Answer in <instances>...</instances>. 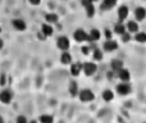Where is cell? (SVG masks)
I'll use <instances>...</instances> for the list:
<instances>
[{
    "label": "cell",
    "mask_w": 146,
    "mask_h": 123,
    "mask_svg": "<svg viewBox=\"0 0 146 123\" xmlns=\"http://www.w3.org/2000/svg\"><path fill=\"white\" fill-rule=\"evenodd\" d=\"M0 122H3V118H1V117H0Z\"/></svg>",
    "instance_id": "obj_34"
},
{
    "label": "cell",
    "mask_w": 146,
    "mask_h": 123,
    "mask_svg": "<svg viewBox=\"0 0 146 123\" xmlns=\"http://www.w3.org/2000/svg\"><path fill=\"white\" fill-rule=\"evenodd\" d=\"M118 76L122 81H128L129 80V72L127 69H123V68L118 70Z\"/></svg>",
    "instance_id": "obj_15"
},
{
    "label": "cell",
    "mask_w": 146,
    "mask_h": 123,
    "mask_svg": "<svg viewBox=\"0 0 146 123\" xmlns=\"http://www.w3.org/2000/svg\"><path fill=\"white\" fill-rule=\"evenodd\" d=\"M88 51H90V48L88 46H83L82 48V54H85V55H87Z\"/></svg>",
    "instance_id": "obj_28"
},
{
    "label": "cell",
    "mask_w": 146,
    "mask_h": 123,
    "mask_svg": "<svg viewBox=\"0 0 146 123\" xmlns=\"http://www.w3.org/2000/svg\"><path fill=\"white\" fill-rule=\"evenodd\" d=\"M46 21H48V23H55L56 21H58V15L54 14V13L46 14Z\"/></svg>",
    "instance_id": "obj_23"
},
{
    "label": "cell",
    "mask_w": 146,
    "mask_h": 123,
    "mask_svg": "<svg viewBox=\"0 0 146 123\" xmlns=\"http://www.w3.org/2000/svg\"><path fill=\"white\" fill-rule=\"evenodd\" d=\"M56 44H58V48L63 51H66L69 49V40H68V37H66V36L59 37L58 41H56Z\"/></svg>",
    "instance_id": "obj_1"
},
{
    "label": "cell",
    "mask_w": 146,
    "mask_h": 123,
    "mask_svg": "<svg viewBox=\"0 0 146 123\" xmlns=\"http://www.w3.org/2000/svg\"><path fill=\"white\" fill-rule=\"evenodd\" d=\"M0 32H1V28H0Z\"/></svg>",
    "instance_id": "obj_36"
},
{
    "label": "cell",
    "mask_w": 146,
    "mask_h": 123,
    "mask_svg": "<svg viewBox=\"0 0 146 123\" xmlns=\"http://www.w3.org/2000/svg\"><path fill=\"white\" fill-rule=\"evenodd\" d=\"M117 92L119 95H127V94L131 92V86L127 85V83H121V85L117 86Z\"/></svg>",
    "instance_id": "obj_4"
},
{
    "label": "cell",
    "mask_w": 146,
    "mask_h": 123,
    "mask_svg": "<svg viewBox=\"0 0 146 123\" xmlns=\"http://www.w3.org/2000/svg\"><path fill=\"white\" fill-rule=\"evenodd\" d=\"M127 28H128V32L136 33L137 31H139V25H137L136 22H133V21H131V22H128V25H127Z\"/></svg>",
    "instance_id": "obj_16"
},
{
    "label": "cell",
    "mask_w": 146,
    "mask_h": 123,
    "mask_svg": "<svg viewBox=\"0 0 146 123\" xmlns=\"http://www.w3.org/2000/svg\"><path fill=\"white\" fill-rule=\"evenodd\" d=\"M5 83V80H4V76H1V85H4Z\"/></svg>",
    "instance_id": "obj_32"
},
{
    "label": "cell",
    "mask_w": 146,
    "mask_h": 123,
    "mask_svg": "<svg viewBox=\"0 0 146 123\" xmlns=\"http://www.w3.org/2000/svg\"><path fill=\"white\" fill-rule=\"evenodd\" d=\"M40 1H41V0H30V3L32 5H38V4H40Z\"/></svg>",
    "instance_id": "obj_31"
},
{
    "label": "cell",
    "mask_w": 146,
    "mask_h": 123,
    "mask_svg": "<svg viewBox=\"0 0 146 123\" xmlns=\"http://www.w3.org/2000/svg\"><path fill=\"white\" fill-rule=\"evenodd\" d=\"M123 68V62L122 61H118V59H114L113 62H111V69L115 70V72H118L119 69H122Z\"/></svg>",
    "instance_id": "obj_14"
},
{
    "label": "cell",
    "mask_w": 146,
    "mask_h": 123,
    "mask_svg": "<svg viewBox=\"0 0 146 123\" xmlns=\"http://www.w3.org/2000/svg\"><path fill=\"white\" fill-rule=\"evenodd\" d=\"M105 37L106 39H111V32L109 30H105Z\"/></svg>",
    "instance_id": "obj_30"
},
{
    "label": "cell",
    "mask_w": 146,
    "mask_h": 123,
    "mask_svg": "<svg viewBox=\"0 0 146 123\" xmlns=\"http://www.w3.org/2000/svg\"><path fill=\"white\" fill-rule=\"evenodd\" d=\"M122 39H123V41L124 43H128L129 40H131V35H129V33H122Z\"/></svg>",
    "instance_id": "obj_27"
},
{
    "label": "cell",
    "mask_w": 146,
    "mask_h": 123,
    "mask_svg": "<svg viewBox=\"0 0 146 123\" xmlns=\"http://www.w3.org/2000/svg\"><path fill=\"white\" fill-rule=\"evenodd\" d=\"M114 31H115V33L122 35V33L126 32V27H124L122 23H118V25H115V27H114Z\"/></svg>",
    "instance_id": "obj_24"
},
{
    "label": "cell",
    "mask_w": 146,
    "mask_h": 123,
    "mask_svg": "<svg viewBox=\"0 0 146 123\" xmlns=\"http://www.w3.org/2000/svg\"><path fill=\"white\" fill-rule=\"evenodd\" d=\"M80 99L82 101H85V103H87V101H91L94 100V94L91 90H82L80 92Z\"/></svg>",
    "instance_id": "obj_2"
},
{
    "label": "cell",
    "mask_w": 146,
    "mask_h": 123,
    "mask_svg": "<svg viewBox=\"0 0 146 123\" xmlns=\"http://www.w3.org/2000/svg\"><path fill=\"white\" fill-rule=\"evenodd\" d=\"M100 32H99V30H91L90 35L87 36V41H98L99 39H100Z\"/></svg>",
    "instance_id": "obj_12"
},
{
    "label": "cell",
    "mask_w": 146,
    "mask_h": 123,
    "mask_svg": "<svg viewBox=\"0 0 146 123\" xmlns=\"http://www.w3.org/2000/svg\"><path fill=\"white\" fill-rule=\"evenodd\" d=\"M10 100H12V92L8 90H4L0 92V101L4 104H9Z\"/></svg>",
    "instance_id": "obj_6"
},
{
    "label": "cell",
    "mask_w": 146,
    "mask_h": 123,
    "mask_svg": "<svg viewBox=\"0 0 146 123\" xmlns=\"http://www.w3.org/2000/svg\"><path fill=\"white\" fill-rule=\"evenodd\" d=\"M115 3H117V0H104L103 1V9H110V8H113L114 5H115Z\"/></svg>",
    "instance_id": "obj_18"
},
{
    "label": "cell",
    "mask_w": 146,
    "mask_h": 123,
    "mask_svg": "<svg viewBox=\"0 0 146 123\" xmlns=\"http://www.w3.org/2000/svg\"><path fill=\"white\" fill-rule=\"evenodd\" d=\"M135 17H136L137 21L145 19V17H146V10H145V8H142V7L137 8L136 12H135Z\"/></svg>",
    "instance_id": "obj_8"
},
{
    "label": "cell",
    "mask_w": 146,
    "mask_h": 123,
    "mask_svg": "<svg viewBox=\"0 0 146 123\" xmlns=\"http://www.w3.org/2000/svg\"><path fill=\"white\" fill-rule=\"evenodd\" d=\"M60 61H62V63H63V64H69V63L72 62V57H71V54L67 53V50H66L63 54H62Z\"/></svg>",
    "instance_id": "obj_17"
},
{
    "label": "cell",
    "mask_w": 146,
    "mask_h": 123,
    "mask_svg": "<svg viewBox=\"0 0 146 123\" xmlns=\"http://www.w3.org/2000/svg\"><path fill=\"white\" fill-rule=\"evenodd\" d=\"M69 92H71V95L72 96H76L78 94V86H77V83L76 82H71V85H69Z\"/></svg>",
    "instance_id": "obj_19"
},
{
    "label": "cell",
    "mask_w": 146,
    "mask_h": 123,
    "mask_svg": "<svg viewBox=\"0 0 146 123\" xmlns=\"http://www.w3.org/2000/svg\"><path fill=\"white\" fill-rule=\"evenodd\" d=\"M91 1H92V3H94V1H96V0H91Z\"/></svg>",
    "instance_id": "obj_35"
},
{
    "label": "cell",
    "mask_w": 146,
    "mask_h": 123,
    "mask_svg": "<svg viewBox=\"0 0 146 123\" xmlns=\"http://www.w3.org/2000/svg\"><path fill=\"white\" fill-rule=\"evenodd\" d=\"M136 41H139V43H141V44L146 43V33H144V32H136Z\"/></svg>",
    "instance_id": "obj_22"
},
{
    "label": "cell",
    "mask_w": 146,
    "mask_h": 123,
    "mask_svg": "<svg viewBox=\"0 0 146 123\" xmlns=\"http://www.w3.org/2000/svg\"><path fill=\"white\" fill-rule=\"evenodd\" d=\"M40 121L42 122V123H51V122H53V117H50V116H42L40 118Z\"/></svg>",
    "instance_id": "obj_26"
},
{
    "label": "cell",
    "mask_w": 146,
    "mask_h": 123,
    "mask_svg": "<svg viewBox=\"0 0 146 123\" xmlns=\"http://www.w3.org/2000/svg\"><path fill=\"white\" fill-rule=\"evenodd\" d=\"M94 58H95V61H101V59H103V53L96 49V50L94 51Z\"/></svg>",
    "instance_id": "obj_25"
},
{
    "label": "cell",
    "mask_w": 146,
    "mask_h": 123,
    "mask_svg": "<svg viewBox=\"0 0 146 123\" xmlns=\"http://www.w3.org/2000/svg\"><path fill=\"white\" fill-rule=\"evenodd\" d=\"M86 8V14H87V17H94V14H95V8H94L92 3L91 4H88Z\"/></svg>",
    "instance_id": "obj_21"
},
{
    "label": "cell",
    "mask_w": 146,
    "mask_h": 123,
    "mask_svg": "<svg viewBox=\"0 0 146 123\" xmlns=\"http://www.w3.org/2000/svg\"><path fill=\"white\" fill-rule=\"evenodd\" d=\"M13 27L18 31H25L26 30V23L22 19H14L13 21Z\"/></svg>",
    "instance_id": "obj_9"
},
{
    "label": "cell",
    "mask_w": 146,
    "mask_h": 123,
    "mask_svg": "<svg viewBox=\"0 0 146 123\" xmlns=\"http://www.w3.org/2000/svg\"><path fill=\"white\" fill-rule=\"evenodd\" d=\"M17 122H22V123H26V122H27V119H26L25 117H18V118H17Z\"/></svg>",
    "instance_id": "obj_29"
},
{
    "label": "cell",
    "mask_w": 146,
    "mask_h": 123,
    "mask_svg": "<svg viewBox=\"0 0 146 123\" xmlns=\"http://www.w3.org/2000/svg\"><path fill=\"white\" fill-rule=\"evenodd\" d=\"M82 69L86 76H92L96 72V65L94 63H86V64L82 65Z\"/></svg>",
    "instance_id": "obj_3"
},
{
    "label": "cell",
    "mask_w": 146,
    "mask_h": 123,
    "mask_svg": "<svg viewBox=\"0 0 146 123\" xmlns=\"http://www.w3.org/2000/svg\"><path fill=\"white\" fill-rule=\"evenodd\" d=\"M41 33H42L45 37L51 36L53 35V27H51L50 25H42V27H41Z\"/></svg>",
    "instance_id": "obj_11"
},
{
    "label": "cell",
    "mask_w": 146,
    "mask_h": 123,
    "mask_svg": "<svg viewBox=\"0 0 146 123\" xmlns=\"http://www.w3.org/2000/svg\"><path fill=\"white\" fill-rule=\"evenodd\" d=\"M117 48H118V44H117L115 41H113L111 39H108L106 43L104 44V49H105L106 51H114Z\"/></svg>",
    "instance_id": "obj_7"
},
{
    "label": "cell",
    "mask_w": 146,
    "mask_h": 123,
    "mask_svg": "<svg viewBox=\"0 0 146 123\" xmlns=\"http://www.w3.org/2000/svg\"><path fill=\"white\" fill-rule=\"evenodd\" d=\"M113 98H114V95H113V92H111L110 90H105L103 92V99L104 100L110 101V100H113Z\"/></svg>",
    "instance_id": "obj_20"
},
{
    "label": "cell",
    "mask_w": 146,
    "mask_h": 123,
    "mask_svg": "<svg viewBox=\"0 0 146 123\" xmlns=\"http://www.w3.org/2000/svg\"><path fill=\"white\" fill-rule=\"evenodd\" d=\"M87 36H88V35H86L85 31L77 30V31L74 32V35H73V37H74V40L78 41V43H83V41L87 40Z\"/></svg>",
    "instance_id": "obj_5"
},
{
    "label": "cell",
    "mask_w": 146,
    "mask_h": 123,
    "mask_svg": "<svg viewBox=\"0 0 146 123\" xmlns=\"http://www.w3.org/2000/svg\"><path fill=\"white\" fill-rule=\"evenodd\" d=\"M1 48H3V41L0 40V49H1Z\"/></svg>",
    "instance_id": "obj_33"
},
{
    "label": "cell",
    "mask_w": 146,
    "mask_h": 123,
    "mask_svg": "<svg viewBox=\"0 0 146 123\" xmlns=\"http://www.w3.org/2000/svg\"><path fill=\"white\" fill-rule=\"evenodd\" d=\"M118 15H119V19L121 21L126 19L127 15H128V8H127L126 5H122V7L118 9Z\"/></svg>",
    "instance_id": "obj_10"
},
{
    "label": "cell",
    "mask_w": 146,
    "mask_h": 123,
    "mask_svg": "<svg viewBox=\"0 0 146 123\" xmlns=\"http://www.w3.org/2000/svg\"><path fill=\"white\" fill-rule=\"evenodd\" d=\"M81 70H82V64H81V63H76V64H72V67H71V73H72V76H78Z\"/></svg>",
    "instance_id": "obj_13"
}]
</instances>
